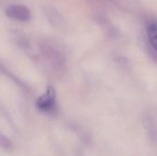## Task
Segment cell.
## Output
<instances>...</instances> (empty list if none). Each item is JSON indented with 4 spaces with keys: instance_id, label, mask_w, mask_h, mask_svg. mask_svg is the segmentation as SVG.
Instances as JSON below:
<instances>
[{
    "instance_id": "1",
    "label": "cell",
    "mask_w": 157,
    "mask_h": 156,
    "mask_svg": "<svg viewBox=\"0 0 157 156\" xmlns=\"http://www.w3.org/2000/svg\"><path fill=\"white\" fill-rule=\"evenodd\" d=\"M39 47L52 70L55 74H63L66 66V52L63 45L55 39L42 38Z\"/></svg>"
},
{
    "instance_id": "5",
    "label": "cell",
    "mask_w": 157,
    "mask_h": 156,
    "mask_svg": "<svg viewBox=\"0 0 157 156\" xmlns=\"http://www.w3.org/2000/svg\"><path fill=\"white\" fill-rule=\"evenodd\" d=\"M6 15L15 20L25 22L31 18L30 10L23 5H11L6 7Z\"/></svg>"
},
{
    "instance_id": "6",
    "label": "cell",
    "mask_w": 157,
    "mask_h": 156,
    "mask_svg": "<svg viewBox=\"0 0 157 156\" xmlns=\"http://www.w3.org/2000/svg\"><path fill=\"white\" fill-rule=\"evenodd\" d=\"M44 14L47 17L48 20L52 25H53L56 28H63L65 21L63 16L59 13L58 10H56L52 6H45L44 7Z\"/></svg>"
},
{
    "instance_id": "4",
    "label": "cell",
    "mask_w": 157,
    "mask_h": 156,
    "mask_svg": "<svg viewBox=\"0 0 157 156\" xmlns=\"http://www.w3.org/2000/svg\"><path fill=\"white\" fill-rule=\"evenodd\" d=\"M145 32L150 52L157 61V19L149 18L145 24Z\"/></svg>"
},
{
    "instance_id": "7",
    "label": "cell",
    "mask_w": 157,
    "mask_h": 156,
    "mask_svg": "<svg viewBox=\"0 0 157 156\" xmlns=\"http://www.w3.org/2000/svg\"><path fill=\"white\" fill-rule=\"evenodd\" d=\"M0 147L3 149H10L12 147V143L11 141L3 133L0 132Z\"/></svg>"
},
{
    "instance_id": "2",
    "label": "cell",
    "mask_w": 157,
    "mask_h": 156,
    "mask_svg": "<svg viewBox=\"0 0 157 156\" xmlns=\"http://www.w3.org/2000/svg\"><path fill=\"white\" fill-rule=\"evenodd\" d=\"M143 125L151 143L157 147V110L148 108L143 113Z\"/></svg>"
},
{
    "instance_id": "3",
    "label": "cell",
    "mask_w": 157,
    "mask_h": 156,
    "mask_svg": "<svg viewBox=\"0 0 157 156\" xmlns=\"http://www.w3.org/2000/svg\"><path fill=\"white\" fill-rule=\"evenodd\" d=\"M37 107L44 112H52L56 108V92L52 86H49L44 94L37 100Z\"/></svg>"
}]
</instances>
